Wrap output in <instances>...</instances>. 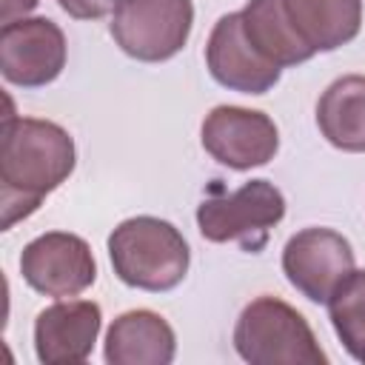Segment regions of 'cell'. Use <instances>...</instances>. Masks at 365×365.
<instances>
[{"label": "cell", "mask_w": 365, "mask_h": 365, "mask_svg": "<svg viewBox=\"0 0 365 365\" xmlns=\"http://www.w3.org/2000/svg\"><path fill=\"white\" fill-rule=\"evenodd\" d=\"M202 148L234 171H248L274 160L279 148L277 123L265 111L242 106H217L205 114L200 128Z\"/></svg>", "instance_id": "cell-6"}, {"label": "cell", "mask_w": 365, "mask_h": 365, "mask_svg": "<svg viewBox=\"0 0 365 365\" xmlns=\"http://www.w3.org/2000/svg\"><path fill=\"white\" fill-rule=\"evenodd\" d=\"M277 11L305 60L351 43L362 29V0H277Z\"/></svg>", "instance_id": "cell-11"}, {"label": "cell", "mask_w": 365, "mask_h": 365, "mask_svg": "<svg viewBox=\"0 0 365 365\" xmlns=\"http://www.w3.org/2000/svg\"><path fill=\"white\" fill-rule=\"evenodd\" d=\"M354 268V248L334 228H302L282 248V271L288 282L311 302H328Z\"/></svg>", "instance_id": "cell-7"}, {"label": "cell", "mask_w": 365, "mask_h": 365, "mask_svg": "<svg viewBox=\"0 0 365 365\" xmlns=\"http://www.w3.org/2000/svg\"><path fill=\"white\" fill-rule=\"evenodd\" d=\"M317 125L334 148L365 151V74H345L322 91Z\"/></svg>", "instance_id": "cell-14"}, {"label": "cell", "mask_w": 365, "mask_h": 365, "mask_svg": "<svg viewBox=\"0 0 365 365\" xmlns=\"http://www.w3.org/2000/svg\"><path fill=\"white\" fill-rule=\"evenodd\" d=\"M174 351V328L148 308L120 314L106 334V362L111 365H168Z\"/></svg>", "instance_id": "cell-13"}, {"label": "cell", "mask_w": 365, "mask_h": 365, "mask_svg": "<svg viewBox=\"0 0 365 365\" xmlns=\"http://www.w3.org/2000/svg\"><path fill=\"white\" fill-rule=\"evenodd\" d=\"M66 66V34L48 17H20L0 29V71L11 86L40 88Z\"/></svg>", "instance_id": "cell-9"}, {"label": "cell", "mask_w": 365, "mask_h": 365, "mask_svg": "<svg viewBox=\"0 0 365 365\" xmlns=\"http://www.w3.org/2000/svg\"><path fill=\"white\" fill-rule=\"evenodd\" d=\"M57 6L74 20H100L117 6V0H57Z\"/></svg>", "instance_id": "cell-16"}, {"label": "cell", "mask_w": 365, "mask_h": 365, "mask_svg": "<svg viewBox=\"0 0 365 365\" xmlns=\"http://www.w3.org/2000/svg\"><path fill=\"white\" fill-rule=\"evenodd\" d=\"M74 163V140L63 125L6 114L0 137L3 231L34 214L40 202L71 177Z\"/></svg>", "instance_id": "cell-1"}, {"label": "cell", "mask_w": 365, "mask_h": 365, "mask_svg": "<svg viewBox=\"0 0 365 365\" xmlns=\"http://www.w3.org/2000/svg\"><path fill=\"white\" fill-rule=\"evenodd\" d=\"M205 66L220 86L240 94H265L282 74L279 66L265 60L251 46L240 11H228L214 23L205 43Z\"/></svg>", "instance_id": "cell-10"}, {"label": "cell", "mask_w": 365, "mask_h": 365, "mask_svg": "<svg viewBox=\"0 0 365 365\" xmlns=\"http://www.w3.org/2000/svg\"><path fill=\"white\" fill-rule=\"evenodd\" d=\"M40 0H0V23H14L20 17H26L31 9H37Z\"/></svg>", "instance_id": "cell-17"}, {"label": "cell", "mask_w": 365, "mask_h": 365, "mask_svg": "<svg viewBox=\"0 0 365 365\" xmlns=\"http://www.w3.org/2000/svg\"><path fill=\"white\" fill-rule=\"evenodd\" d=\"M282 217L285 197L268 180H251L231 194L205 197L197 208V225L208 242H240L251 254L265 248L271 228Z\"/></svg>", "instance_id": "cell-4"}, {"label": "cell", "mask_w": 365, "mask_h": 365, "mask_svg": "<svg viewBox=\"0 0 365 365\" xmlns=\"http://www.w3.org/2000/svg\"><path fill=\"white\" fill-rule=\"evenodd\" d=\"M328 317L331 325L345 345V351L365 362V271H351L339 288L328 297Z\"/></svg>", "instance_id": "cell-15"}, {"label": "cell", "mask_w": 365, "mask_h": 365, "mask_svg": "<svg viewBox=\"0 0 365 365\" xmlns=\"http://www.w3.org/2000/svg\"><path fill=\"white\" fill-rule=\"evenodd\" d=\"M103 311L91 299H60L34 319V351L46 365L86 362L94 351Z\"/></svg>", "instance_id": "cell-12"}, {"label": "cell", "mask_w": 365, "mask_h": 365, "mask_svg": "<svg viewBox=\"0 0 365 365\" xmlns=\"http://www.w3.org/2000/svg\"><path fill=\"white\" fill-rule=\"evenodd\" d=\"M234 348L251 365H325L328 356L319 348L308 319L279 297L251 299L237 325Z\"/></svg>", "instance_id": "cell-3"}, {"label": "cell", "mask_w": 365, "mask_h": 365, "mask_svg": "<svg viewBox=\"0 0 365 365\" xmlns=\"http://www.w3.org/2000/svg\"><path fill=\"white\" fill-rule=\"evenodd\" d=\"M191 26V0H117L111 14L114 43L143 63H163L182 51Z\"/></svg>", "instance_id": "cell-5"}, {"label": "cell", "mask_w": 365, "mask_h": 365, "mask_svg": "<svg viewBox=\"0 0 365 365\" xmlns=\"http://www.w3.org/2000/svg\"><path fill=\"white\" fill-rule=\"evenodd\" d=\"M23 279L46 297H77L97 279V262L88 242L68 231H46L20 254Z\"/></svg>", "instance_id": "cell-8"}, {"label": "cell", "mask_w": 365, "mask_h": 365, "mask_svg": "<svg viewBox=\"0 0 365 365\" xmlns=\"http://www.w3.org/2000/svg\"><path fill=\"white\" fill-rule=\"evenodd\" d=\"M108 257L114 274L140 291H171L177 288L191 265L185 237L160 217L123 220L108 237Z\"/></svg>", "instance_id": "cell-2"}]
</instances>
